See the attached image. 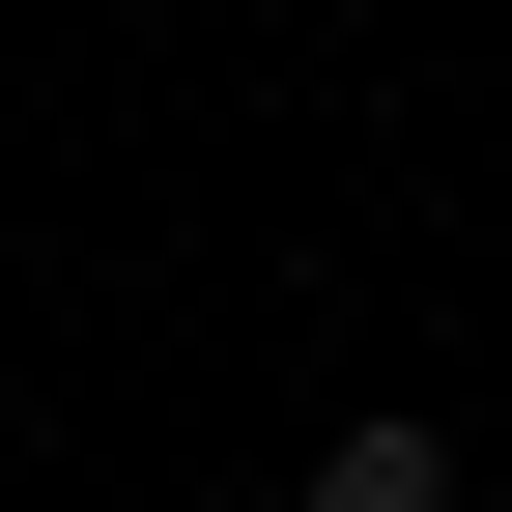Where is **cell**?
I'll return each mask as SVG.
<instances>
[{
    "mask_svg": "<svg viewBox=\"0 0 512 512\" xmlns=\"http://www.w3.org/2000/svg\"><path fill=\"white\" fill-rule=\"evenodd\" d=\"M313 512H456V427H342V456H313Z\"/></svg>",
    "mask_w": 512,
    "mask_h": 512,
    "instance_id": "1",
    "label": "cell"
}]
</instances>
